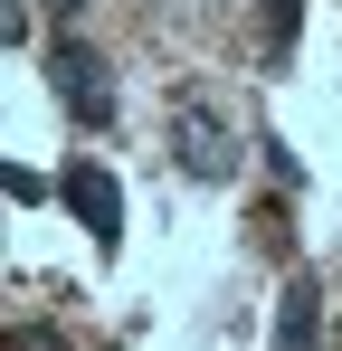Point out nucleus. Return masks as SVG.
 <instances>
[{"label":"nucleus","mask_w":342,"mask_h":351,"mask_svg":"<svg viewBox=\"0 0 342 351\" xmlns=\"http://www.w3.org/2000/svg\"><path fill=\"white\" fill-rule=\"evenodd\" d=\"M171 152H181L190 180H228L238 171V133H228V114L209 95H181V105H171Z\"/></svg>","instance_id":"nucleus-1"},{"label":"nucleus","mask_w":342,"mask_h":351,"mask_svg":"<svg viewBox=\"0 0 342 351\" xmlns=\"http://www.w3.org/2000/svg\"><path fill=\"white\" fill-rule=\"evenodd\" d=\"M48 76H57V95H67V114H76V123H114L105 58H95L86 38H57V48H48Z\"/></svg>","instance_id":"nucleus-2"},{"label":"nucleus","mask_w":342,"mask_h":351,"mask_svg":"<svg viewBox=\"0 0 342 351\" xmlns=\"http://www.w3.org/2000/svg\"><path fill=\"white\" fill-rule=\"evenodd\" d=\"M67 209L86 219V237H95V247H124V190H114V171L76 162V171H67Z\"/></svg>","instance_id":"nucleus-3"},{"label":"nucleus","mask_w":342,"mask_h":351,"mask_svg":"<svg viewBox=\"0 0 342 351\" xmlns=\"http://www.w3.org/2000/svg\"><path fill=\"white\" fill-rule=\"evenodd\" d=\"M314 323H323V285L314 276H295L276 304V351H314Z\"/></svg>","instance_id":"nucleus-4"},{"label":"nucleus","mask_w":342,"mask_h":351,"mask_svg":"<svg viewBox=\"0 0 342 351\" xmlns=\"http://www.w3.org/2000/svg\"><path fill=\"white\" fill-rule=\"evenodd\" d=\"M295 19H304V0H266V58L295 48Z\"/></svg>","instance_id":"nucleus-5"},{"label":"nucleus","mask_w":342,"mask_h":351,"mask_svg":"<svg viewBox=\"0 0 342 351\" xmlns=\"http://www.w3.org/2000/svg\"><path fill=\"white\" fill-rule=\"evenodd\" d=\"M0 351H76V342H67L57 323H10V342H0Z\"/></svg>","instance_id":"nucleus-6"},{"label":"nucleus","mask_w":342,"mask_h":351,"mask_svg":"<svg viewBox=\"0 0 342 351\" xmlns=\"http://www.w3.org/2000/svg\"><path fill=\"white\" fill-rule=\"evenodd\" d=\"M57 10H76V0H57Z\"/></svg>","instance_id":"nucleus-7"},{"label":"nucleus","mask_w":342,"mask_h":351,"mask_svg":"<svg viewBox=\"0 0 342 351\" xmlns=\"http://www.w3.org/2000/svg\"><path fill=\"white\" fill-rule=\"evenodd\" d=\"M333 351H342V332H333Z\"/></svg>","instance_id":"nucleus-8"}]
</instances>
